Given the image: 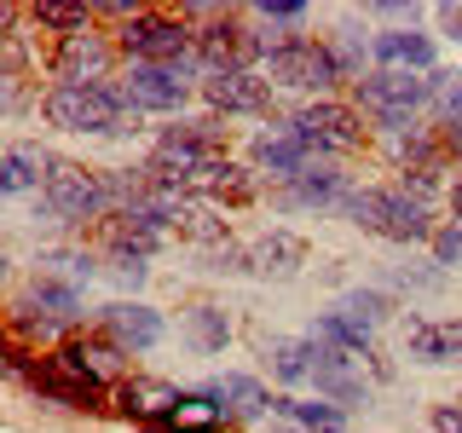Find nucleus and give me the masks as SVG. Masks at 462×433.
<instances>
[{
    "label": "nucleus",
    "instance_id": "nucleus-1",
    "mask_svg": "<svg viewBox=\"0 0 462 433\" xmlns=\"http://www.w3.org/2000/svg\"><path fill=\"white\" fill-rule=\"evenodd\" d=\"M41 115L64 134H127L139 127V110H127L122 87H64L52 81L41 93Z\"/></svg>",
    "mask_w": 462,
    "mask_h": 433
},
{
    "label": "nucleus",
    "instance_id": "nucleus-2",
    "mask_svg": "<svg viewBox=\"0 0 462 433\" xmlns=\"http://www.w3.org/2000/svg\"><path fill=\"white\" fill-rule=\"evenodd\" d=\"M12 375H23L29 393L47 399V404H64V410H105V399H110V387L93 382L81 364H69L58 346L41 358V353H23V346L12 341Z\"/></svg>",
    "mask_w": 462,
    "mask_h": 433
},
{
    "label": "nucleus",
    "instance_id": "nucleus-3",
    "mask_svg": "<svg viewBox=\"0 0 462 433\" xmlns=\"http://www.w3.org/2000/svg\"><path fill=\"white\" fill-rule=\"evenodd\" d=\"M116 47L127 64H156V69H191L197 64V29L185 12H139L134 23L116 29Z\"/></svg>",
    "mask_w": 462,
    "mask_h": 433
},
{
    "label": "nucleus",
    "instance_id": "nucleus-4",
    "mask_svg": "<svg viewBox=\"0 0 462 433\" xmlns=\"http://www.w3.org/2000/svg\"><path fill=\"white\" fill-rule=\"evenodd\" d=\"M220 156H226L220 115H202V122H173L168 134L151 144V162H144V173L180 191L185 180H197V173H202V168H214Z\"/></svg>",
    "mask_w": 462,
    "mask_h": 433
},
{
    "label": "nucleus",
    "instance_id": "nucleus-5",
    "mask_svg": "<svg viewBox=\"0 0 462 433\" xmlns=\"http://www.w3.org/2000/svg\"><path fill=\"white\" fill-rule=\"evenodd\" d=\"M260 76H266L272 87H295V93H318L329 98L336 87L346 81L336 52L324 47V41H307V35H283L266 47V64H260Z\"/></svg>",
    "mask_w": 462,
    "mask_h": 433
},
{
    "label": "nucleus",
    "instance_id": "nucleus-6",
    "mask_svg": "<svg viewBox=\"0 0 462 433\" xmlns=\"http://www.w3.org/2000/svg\"><path fill=\"white\" fill-rule=\"evenodd\" d=\"M353 105L365 110V122H375L382 134H404V127H416V110L428 105V81L404 76V69H370V76L353 87Z\"/></svg>",
    "mask_w": 462,
    "mask_h": 433
},
{
    "label": "nucleus",
    "instance_id": "nucleus-7",
    "mask_svg": "<svg viewBox=\"0 0 462 433\" xmlns=\"http://www.w3.org/2000/svg\"><path fill=\"white\" fill-rule=\"evenodd\" d=\"M266 64V35H254L237 12H220L214 23L197 29V69L202 76H243Z\"/></svg>",
    "mask_w": 462,
    "mask_h": 433
},
{
    "label": "nucleus",
    "instance_id": "nucleus-8",
    "mask_svg": "<svg viewBox=\"0 0 462 433\" xmlns=\"http://www.w3.org/2000/svg\"><path fill=\"white\" fill-rule=\"evenodd\" d=\"M52 220H69V226H87V220H105L110 214V180L87 162H58L47 191H41Z\"/></svg>",
    "mask_w": 462,
    "mask_h": 433
},
{
    "label": "nucleus",
    "instance_id": "nucleus-9",
    "mask_svg": "<svg viewBox=\"0 0 462 433\" xmlns=\"http://www.w3.org/2000/svg\"><path fill=\"white\" fill-rule=\"evenodd\" d=\"M295 127H300V139H307L318 156H358L370 144L365 110L341 105V98H312V105L295 115Z\"/></svg>",
    "mask_w": 462,
    "mask_h": 433
},
{
    "label": "nucleus",
    "instance_id": "nucleus-10",
    "mask_svg": "<svg viewBox=\"0 0 462 433\" xmlns=\"http://www.w3.org/2000/svg\"><path fill=\"white\" fill-rule=\"evenodd\" d=\"M116 58H122V47L105 35V29H76V35H64L47 58V69L64 87H105V76L116 69Z\"/></svg>",
    "mask_w": 462,
    "mask_h": 433
},
{
    "label": "nucleus",
    "instance_id": "nucleus-11",
    "mask_svg": "<svg viewBox=\"0 0 462 433\" xmlns=\"http://www.w3.org/2000/svg\"><path fill=\"white\" fill-rule=\"evenodd\" d=\"M127 110H151V115H180L191 98V69H156V64H134L122 81Z\"/></svg>",
    "mask_w": 462,
    "mask_h": 433
},
{
    "label": "nucleus",
    "instance_id": "nucleus-12",
    "mask_svg": "<svg viewBox=\"0 0 462 433\" xmlns=\"http://www.w3.org/2000/svg\"><path fill=\"white\" fill-rule=\"evenodd\" d=\"M307 254L312 249H307L300 231L272 226V231H260L254 243H243V272H249V278H266V283H289V278H300Z\"/></svg>",
    "mask_w": 462,
    "mask_h": 433
},
{
    "label": "nucleus",
    "instance_id": "nucleus-13",
    "mask_svg": "<svg viewBox=\"0 0 462 433\" xmlns=\"http://www.w3.org/2000/svg\"><path fill=\"white\" fill-rule=\"evenodd\" d=\"M307 168H318V151H312L307 139H300V127H295V122H278L272 134H260V139H254V173H272V180L295 185Z\"/></svg>",
    "mask_w": 462,
    "mask_h": 433
},
{
    "label": "nucleus",
    "instance_id": "nucleus-14",
    "mask_svg": "<svg viewBox=\"0 0 462 433\" xmlns=\"http://www.w3.org/2000/svg\"><path fill=\"white\" fill-rule=\"evenodd\" d=\"M98 329L122 346V353H151V346H162L168 324L156 307H144V300H110L105 312H98Z\"/></svg>",
    "mask_w": 462,
    "mask_h": 433
},
{
    "label": "nucleus",
    "instance_id": "nucleus-15",
    "mask_svg": "<svg viewBox=\"0 0 462 433\" xmlns=\"http://www.w3.org/2000/svg\"><path fill=\"white\" fill-rule=\"evenodd\" d=\"M202 105L214 115H272V81L260 69L243 76H202Z\"/></svg>",
    "mask_w": 462,
    "mask_h": 433
},
{
    "label": "nucleus",
    "instance_id": "nucleus-16",
    "mask_svg": "<svg viewBox=\"0 0 462 433\" xmlns=\"http://www.w3.org/2000/svg\"><path fill=\"white\" fill-rule=\"evenodd\" d=\"M375 69H404V76H433L439 69V41L428 29H382L370 41Z\"/></svg>",
    "mask_w": 462,
    "mask_h": 433
},
{
    "label": "nucleus",
    "instance_id": "nucleus-17",
    "mask_svg": "<svg viewBox=\"0 0 462 433\" xmlns=\"http://www.w3.org/2000/svg\"><path fill=\"white\" fill-rule=\"evenodd\" d=\"M404 358L428 370H462V318H422L404 336Z\"/></svg>",
    "mask_w": 462,
    "mask_h": 433
},
{
    "label": "nucleus",
    "instance_id": "nucleus-18",
    "mask_svg": "<svg viewBox=\"0 0 462 433\" xmlns=\"http://www.w3.org/2000/svg\"><path fill=\"white\" fill-rule=\"evenodd\" d=\"M116 410L127 416V422H139V428H151V422H162V416L180 404V387L162 382V375H127V382H116Z\"/></svg>",
    "mask_w": 462,
    "mask_h": 433
},
{
    "label": "nucleus",
    "instance_id": "nucleus-19",
    "mask_svg": "<svg viewBox=\"0 0 462 433\" xmlns=\"http://www.w3.org/2000/svg\"><path fill=\"white\" fill-rule=\"evenodd\" d=\"M433 214L428 202H416L411 191H399V185H387L382 191V220H375V237L387 243H433Z\"/></svg>",
    "mask_w": 462,
    "mask_h": 433
},
{
    "label": "nucleus",
    "instance_id": "nucleus-20",
    "mask_svg": "<svg viewBox=\"0 0 462 433\" xmlns=\"http://www.w3.org/2000/svg\"><path fill=\"white\" fill-rule=\"evenodd\" d=\"M180 191H185V197H202V202H214V208H220V202H249V197L260 191V180H254V168L237 162V156H220V162L202 168L197 180H185Z\"/></svg>",
    "mask_w": 462,
    "mask_h": 433
},
{
    "label": "nucleus",
    "instance_id": "nucleus-21",
    "mask_svg": "<svg viewBox=\"0 0 462 433\" xmlns=\"http://www.w3.org/2000/svg\"><path fill=\"white\" fill-rule=\"evenodd\" d=\"M52 168H58V156H52V151H41L35 139H18V144H6V156H0V191H6V197L47 191Z\"/></svg>",
    "mask_w": 462,
    "mask_h": 433
},
{
    "label": "nucleus",
    "instance_id": "nucleus-22",
    "mask_svg": "<svg viewBox=\"0 0 462 433\" xmlns=\"http://www.w3.org/2000/svg\"><path fill=\"white\" fill-rule=\"evenodd\" d=\"M58 353L69 358V364H81L93 382H105L110 393H116V382H127L122 375V364H127V353L116 346L105 329H93V336H69V341H58Z\"/></svg>",
    "mask_w": 462,
    "mask_h": 433
},
{
    "label": "nucleus",
    "instance_id": "nucleus-23",
    "mask_svg": "<svg viewBox=\"0 0 462 433\" xmlns=\"http://www.w3.org/2000/svg\"><path fill=\"white\" fill-rule=\"evenodd\" d=\"M272 422L278 433H346V410L329 399H289L278 393L272 399Z\"/></svg>",
    "mask_w": 462,
    "mask_h": 433
},
{
    "label": "nucleus",
    "instance_id": "nucleus-24",
    "mask_svg": "<svg viewBox=\"0 0 462 433\" xmlns=\"http://www.w3.org/2000/svg\"><path fill=\"white\" fill-rule=\"evenodd\" d=\"M202 393H214L231 410V422H260V416H272V393H266V382L249 370H226V375H214Z\"/></svg>",
    "mask_w": 462,
    "mask_h": 433
},
{
    "label": "nucleus",
    "instance_id": "nucleus-25",
    "mask_svg": "<svg viewBox=\"0 0 462 433\" xmlns=\"http://www.w3.org/2000/svg\"><path fill=\"white\" fill-rule=\"evenodd\" d=\"M173 237L180 243H191V249L202 254H214V249H226V214L214 208V202H202V197H180V208H173Z\"/></svg>",
    "mask_w": 462,
    "mask_h": 433
},
{
    "label": "nucleus",
    "instance_id": "nucleus-26",
    "mask_svg": "<svg viewBox=\"0 0 462 433\" xmlns=\"http://www.w3.org/2000/svg\"><path fill=\"white\" fill-rule=\"evenodd\" d=\"M226 428H231V410L214 393H180V404L144 433H226Z\"/></svg>",
    "mask_w": 462,
    "mask_h": 433
},
{
    "label": "nucleus",
    "instance_id": "nucleus-27",
    "mask_svg": "<svg viewBox=\"0 0 462 433\" xmlns=\"http://www.w3.org/2000/svg\"><path fill=\"white\" fill-rule=\"evenodd\" d=\"M346 173H336V168H307L295 185H283V208H336L341 214V202H346Z\"/></svg>",
    "mask_w": 462,
    "mask_h": 433
},
{
    "label": "nucleus",
    "instance_id": "nucleus-28",
    "mask_svg": "<svg viewBox=\"0 0 462 433\" xmlns=\"http://www.w3.org/2000/svg\"><path fill=\"white\" fill-rule=\"evenodd\" d=\"M18 307L35 312V318H47V324H58V329H69V324H81V289L35 278V283H29V300H18Z\"/></svg>",
    "mask_w": 462,
    "mask_h": 433
},
{
    "label": "nucleus",
    "instance_id": "nucleus-29",
    "mask_svg": "<svg viewBox=\"0 0 462 433\" xmlns=\"http://www.w3.org/2000/svg\"><path fill=\"white\" fill-rule=\"evenodd\" d=\"M180 329H185V341H191L202 358L226 353V341H231V318H226V307H214V300H197V307H185Z\"/></svg>",
    "mask_w": 462,
    "mask_h": 433
},
{
    "label": "nucleus",
    "instance_id": "nucleus-30",
    "mask_svg": "<svg viewBox=\"0 0 462 433\" xmlns=\"http://www.w3.org/2000/svg\"><path fill=\"white\" fill-rule=\"evenodd\" d=\"M266 364H272V382H283V387L312 382V336L307 341L300 336H272L266 341Z\"/></svg>",
    "mask_w": 462,
    "mask_h": 433
},
{
    "label": "nucleus",
    "instance_id": "nucleus-31",
    "mask_svg": "<svg viewBox=\"0 0 462 433\" xmlns=\"http://www.w3.org/2000/svg\"><path fill=\"white\" fill-rule=\"evenodd\" d=\"M312 341H329V346H341V353H353V358H375L370 353V341H375V329L365 324H353L346 312H318V324H312Z\"/></svg>",
    "mask_w": 462,
    "mask_h": 433
},
{
    "label": "nucleus",
    "instance_id": "nucleus-32",
    "mask_svg": "<svg viewBox=\"0 0 462 433\" xmlns=\"http://www.w3.org/2000/svg\"><path fill=\"white\" fill-rule=\"evenodd\" d=\"M35 278H52V283H69V289H87L98 278V260L81 254V249H41L35 260Z\"/></svg>",
    "mask_w": 462,
    "mask_h": 433
},
{
    "label": "nucleus",
    "instance_id": "nucleus-33",
    "mask_svg": "<svg viewBox=\"0 0 462 433\" xmlns=\"http://www.w3.org/2000/svg\"><path fill=\"white\" fill-rule=\"evenodd\" d=\"M29 18H35V29H52V35L64 41V35H76V29H93L98 12L81 6V0H35V6H29Z\"/></svg>",
    "mask_w": 462,
    "mask_h": 433
},
{
    "label": "nucleus",
    "instance_id": "nucleus-34",
    "mask_svg": "<svg viewBox=\"0 0 462 433\" xmlns=\"http://www.w3.org/2000/svg\"><path fill=\"white\" fill-rule=\"evenodd\" d=\"M336 312H346L353 318V324H365V329H382L387 318H393V295H387V289H346V295L336 300Z\"/></svg>",
    "mask_w": 462,
    "mask_h": 433
},
{
    "label": "nucleus",
    "instance_id": "nucleus-35",
    "mask_svg": "<svg viewBox=\"0 0 462 433\" xmlns=\"http://www.w3.org/2000/svg\"><path fill=\"white\" fill-rule=\"evenodd\" d=\"M428 110L439 115V127L462 122V69H433L428 76Z\"/></svg>",
    "mask_w": 462,
    "mask_h": 433
},
{
    "label": "nucleus",
    "instance_id": "nucleus-36",
    "mask_svg": "<svg viewBox=\"0 0 462 433\" xmlns=\"http://www.w3.org/2000/svg\"><path fill=\"white\" fill-rule=\"evenodd\" d=\"M110 278L122 289H139L151 278V254H134V249H110Z\"/></svg>",
    "mask_w": 462,
    "mask_h": 433
},
{
    "label": "nucleus",
    "instance_id": "nucleus-37",
    "mask_svg": "<svg viewBox=\"0 0 462 433\" xmlns=\"http://www.w3.org/2000/svg\"><path fill=\"white\" fill-rule=\"evenodd\" d=\"M254 12H260L266 23H278V29H300V23L312 18V6H307V0H260Z\"/></svg>",
    "mask_w": 462,
    "mask_h": 433
},
{
    "label": "nucleus",
    "instance_id": "nucleus-38",
    "mask_svg": "<svg viewBox=\"0 0 462 433\" xmlns=\"http://www.w3.org/2000/svg\"><path fill=\"white\" fill-rule=\"evenodd\" d=\"M370 18H382L387 29H422V6H411V0H375Z\"/></svg>",
    "mask_w": 462,
    "mask_h": 433
},
{
    "label": "nucleus",
    "instance_id": "nucleus-39",
    "mask_svg": "<svg viewBox=\"0 0 462 433\" xmlns=\"http://www.w3.org/2000/svg\"><path fill=\"white\" fill-rule=\"evenodd\" d=\"M433 266H462V226L457 220H445L439 231H433Z\"/></svg>",
    "mask_w": 462,
    "mask_h": 433
},
{
    "label": "nucleus",
    "instance_id": "nucleus-40",
    "mask_svg": "<svg viewBox=\"0 0 462 433\" xmlns=\"http://www.w3.org/2000/svg\"><path fill=\"white\" fill-rule=\"evenodd\" d=\"M433 29L462 47V0H439V6H433Z\"/></svg>",
    "mask_w": 462,
    "mask_h": 433
},
{
    "label": "nucleus",
    "instance_id": "nucleus-41",
    "mask_svg": "<svg viewBox=\"0 0 462 433\" xmlns=\"http://www.w3.org/2000/svg\"><path fill=\"white\" fill-rule=\"evenodd\" d=\"M428 428L433 433H462V404H433V410H428Z\"/></svg>",
    "mask_w": 462,
    "mask_h": 433
},
{
    "label": "nucleus",
    "instance_id": "nucleus-42",
    "mask_svg": "<svg viewBox=\"0 0 462 433\" xmlns=\"http://www.w3.org/2000/svg\"><path fill=\"white\" fill-rule=\"evenodd\" d=\"M439 144H445V156H457V162H462V122L457 127H439Z\"/></svg>",
    "mask_w": 462,
    "mask_h": 433
},
{
    "label": "nucleus",
    "instance_id": "nucleus-43",
    "mask_svg": "<svg viewBox=\"0 0 462 433\" xmlns=\"http://www.w3.org/2000/svg\"><path fill=\"white\" fill-rule=\"evenodd\" d=\"M445 197H451V214H457V226H462V180H457V185H451Z\"/></svg>",
    "mask_w": 462,
    "mask_h": 433
}]
</instances>
